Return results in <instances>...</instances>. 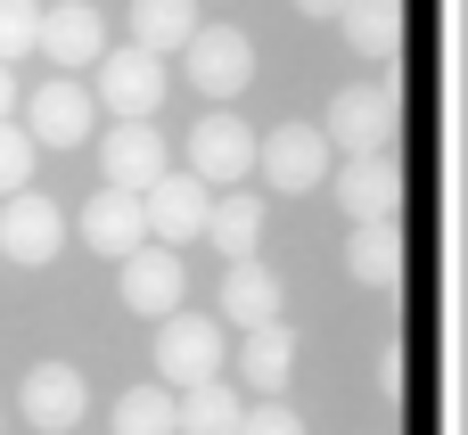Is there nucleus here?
<instances>
[{"instance_id": "nucleus-1", "label": "nucleus", "mask_w": 468, "mask_h": 435, "mask_svg": "<svg viewBox=\"0 0 468 435\" xmlns=\"http://www.w3.org/2000/svg\"><path fill=\"white\" fill-rule=\"evenodd\" d=\"M214 378H222V321L214 313L156 321V387L189 395V387H214Z\"/></svg>"}, {"instance_id": "nucleus-2", "label": "nucleus", "mask_w": 468, "mask_h": 435, "mask_svg": "<svg viewBox=\"0 0 468 435\" xmlns=\"http://www.w3.org/2000/svg\"><path fill=\"white\" fill-rule=\"evenodd\" d=\"M165 82H173L165 58H148V49H132V41L107 49V58L90 66V99H99L115 123H148V115L165 107Z\"/></svg>"}, {"instance_id": "nucleus-3", "label": "nucleus", "mask_w": 468, "mask_h": 435, "mask_svg": "<svg viewBox=\"0 0 468 435\" xmlns=\"http://www.w3.org/2000/svg\"><path fill=\"white\" fill-rule=\"evenodd\" d=\"M321 140L337 156H387V140H395V90L387 82H346L321 107Z\"/></svg>"}, {"instance_id": "nucleus-4", "label": "nucleus", "mask_w": 468, "mask_h": 435, "mask_svg": "<svg viewBox=\"0 0 468 435\" xmlns=\"http://www.w3.org/2000/svg\"><path fill=\"white\" fill-rule=\"evenodd\" d=\"M255 123L247 115H230V107H206L197 123H189V181H206V189H239L247 173H255Z\"/></svg>"}, {"instance_id": "nucleus-5", "label": "nucleus", "mask_w": 468, "mask_h": 435, "mask_svg": "<svg viewBox=\"0 0 468 435\" xmlns=\"http://www.w3.org/2000/svg\"><path fill=\"white\" fill-rule=\"evenodd\" d=\"M181 66H189V82H197L214 107H230V99L255 82V41H247L239 25H197L189 49H181Z\"/></svg>"}, {"instance_id": "nucleus-6", "label": "nucleus", "mask_w": 468, "mask_h": 435, "mask_svg": "<svg viewBox=\"0 0 468 435\" xmlns=\"http://www.w3.org/2000/svg\"><path fill=\"white\" fill-rule=\"evenodd\" d=\"M329 140H321V123H280V132H263L255 140V173L271 181V189H288V197H304V189H321L329 181Z\"/></svg>"}, {"instance_id": "nucleus-7", "label": "nucleus", "mask_w": 468, "mask_h": 435, "mask_svg": "<svg viewBox=\"0 0 468 435\" xmlns=\"http://www.w3.org/2000/svg\"><path fill=\"white\" fill-rule=\"evenodd\" d=\"M90 123H99V99H90V82H74V74H49V82L25 99V140H33V148H74V140H90Z\"/></svg>"}, {"instance_id": "nucleus-8", "label": "nucleus", "mask_w": 468, "mask_h": 435, "mask_svg": "<svg viewBox=\"0 0 468 435\" xmlns=\"http://www.w3.org/2000/svg\"><path fill=\"white\" fill-rule=\"evenodd\" d=\"M58 247H66V214H58L41 189H16V197L0 206V255L25 263V271H41V263H58Z\"/></svg>"}, {"instance_id": "nucleus-9", "label": "nucleus", "mask_w": 468, "mask_h": 435, "mask_svg": "<svg viewBox=\"0 0 468 435\" xmlns=\"http://www.w3.org/2000/svg\"><path fill=\"white\" fill-rule=\"evenodd\" d=\"M33 49H41L58 74H82V66H99V58H107V25H99V8H90V0H58V8H41Z\"/></svg>"}, {"instance_id": "nucleus-10", "label": "nucleus", "mask_w": 468, "mask_h": 435, "mask_svg": "<svg viewBox=\"0 0 468 435\" xmlns=\"http://www.w3.org/2000/svg\"><path fill=\"white\" fill-rule=\"evenodd\" d=\"M16 403H25V428L66 435L82 411H90V387H82V370H74V362H33V370H25V387H16Z\"/></svg>"}, {"instance_id": "nucleus-11", "label": "nucleus", "mask_w": 468, "mask_h": 435, "mask_svg": "<svg viewBox=\"0 0 468 435\" xmlns=\"http://www.w3.org/2000/svg\"><path fill=\"white\" fill-rule=\"evenodd\" d=\"M140 214H148L156 247H189V239H206L214 189H206V181H189V173H165V181H156V189L140 197Z\"/></svg>"}, {"instance_id": "nucleus-12", "label": "nucleus", "mask_w": 468, "mask_h": 435, "mask_svg": "<svg viewBox=\"0 0 468 435\" xmlns=\"http://www.w3.org/2000/svg\"><path fill=\"white\" fill-rule=\"evenodd\" d=\"M181 296H189V271H181L173 247H140V255H123V304H132L140 321H173Z\"/></svg>"}, {"instance_id": "nucleus-13", "label": "nucleus", "mask_w": 468, "mask_h": 435, "mask_svg": "<svg viewBox=\"0 0 468 435\" xmlns=\"http://www.w3.org/2000/svg\"><path fill=\"white\" fill-rule=\"evenodd\" d=\"M99 164H107V189L148 197V189L165 181V140H156L148 123H115V132H99Z\"/></svg>"}, {"instance_id": "nucleus-14", "label": "nucleus", "mask_w": 468, "mask_h": 435, "mask_svg": "<svg viewBox=\"0 0 468 435\" xmlns=\"http://www.w3.org/2000/svg\"><path fill=\"white\" fill-rule=\"evenodd\" d=\"M74 230H82V247H90V255H115V263L148 247V214H140V197H132V189H99V197L82 206V222H74Z\"/></svg>"}, {"instance_id": "nucleus-15", "label": "nucleus", "mask_w": 468, "mask_h": 435, "mask_svg": "<svg viewBox=\"0 0 468 435\" xmlns=\"http://www.w3.org/2000/svg\"><path fill=\"white\" fill-rule=\"evenodd\" d=\"M329 181H337L346 222H387V214H395V197H403V181H395V164H387V156H346Z\"/></svg>"}, {"instance_id": "nucleus-16", "label": "nucleus", "mask_w": 468, "mask_h": 435, "mask_svg": "<svg viewBox=\"0 0 468 435\" xmlns=\"http://www.w3.org/2000/svg\"><path fill=\"white\" fill-rule=\"evenodd\" d=\"M214 321H230V329H271V321H280V280H271L263 263H230Z\"/></svg>"}, {"instance_id": "nucleus-17", "label": "nucleus", "mask_w": 468, "mask_h": 435, "mask_svg": "<svg viewBox=\"0 0 468 435\" xmlns=\"http://www.w3.org/2000/svg\"><path fill=\"white\" fill-rule=\"evenodd\" d=\"M206 16H197V0H132V49H148V58H173V49H189V33H197Z\"/></svg>"}, {"instance_id": "nucleus-18", "label": "nucleus", "mask_w": 468, "mask_h": 435, "mask_svg": "<svg viewBox=\"0 0 468 435\" xmlns=\"http://www.w3.org/2000/svg\"><path fill=\"white\" fill-rule=\"evenodd\" d=\"M206 239L222 247V263H255V247H263V197L222 189V206L206 214Z\"/></svg>"}, {"instance_id": "nucleus-19", "label": "nucleus", "mask_w": 468, "mask_h": 435, "mask_svg": "<svg viewBox=\"0 0 468 435\" xmlns=\"http://www.w3.org/2000/svg\"><path fill=\"white\" fill-rule=\"evenodd\" d=\"M395 271H403L395 222H354V239H346V280H354V288H395Z\"/></svg>"}, {"instance_id": "nucleus-20", "label": "nucleus", "mask_w": 468, "mask_h": 435, "mask_svg": "<svg viewBox=\"0 0 468 435\" xmlns=\"http://www.w3.org/2000/svg\"><path fill=\"white\" fill-rule=\"evenodd\" d=\"M288 370H296V337L271 321V329H247V345H239V378H247V395H280L288 387Z\"/></svg>"}, {"instance_id": "nucleus-21", "label": "nucleus", "mask_w": 468, "mask_h": 435, "mask_svg": "<svg viewBox=\"0 0 468 435\" xmlns=\"http://www.w3.org/2000/svg\"><path fill=\"white\" fill-rule=\"evenodd\" d=\"M337 33L354 41V58H387L403 41V0H346L337 8Z\"/></svg>"}, {"instance_id": "nucleus-22", "label": "nucleus", "mask_w": 468, "mask_h": 435, "mask_svg": "<svg viewBox=\"0 0 468 435\" xmlns=\"http://www.w3.org/2000/svg\"><path fill=\"white\" fill-rule=\"evenodd\" d=\"M115 435H181V395L173 387H132V395H115Z\"/></svg>"}, {"instance_id": "nucleus-23", "label": "nucleus", "mask_w": 468, "mask_h": 435, "mask_svg": "<svg viewBox=\"0 0 468 435\" xmlns=\"http://www.w3.org/2000/svg\"><path fill=\"white\" fill-rule=\"evenodd\" d=\"M239 419H247V403H239L222 378L181 395V435H239Z\"/></svg>"}, {"instance_id": "nucleus-24", "label": "nucleus", "mask_w": 468, "mask_h": 435, "mask_svg": "<svg viewBox=\"0 0 468 435\" xmlns=\"http://www.w3.org/2000/svg\"><path fill=\"white\" fill-rule=\"evenodd\" d=\"M33 140H25V123H0V197H16V189H33Z\"/></svg>"}, {"instance_id": "nucleus-25", "label": "nucleus", "mask_w": 468, "mask_h": 435, "mask_svg": "<svg viewBox=\"0 0 468 435\" xmlns=\"http://www.w3.org/2000/svg\"><path fill=\"white\" fill-rule=\"evenodd\" d=\"M33 33H41V8L33 0H0V66H16L33 49Z\"/></svg>"}, {"instance_id": "nucleus-26", "label": "nucleus", "mask_w": 468, "mask_h": 435, "mask_svg": "<svg viewBox=\"0 0 468 435\" xmlns=\"http://www.w3.org/2000/svg\"><path fill=\"white\" fill-rule=\"evenodd\" d=\"M239 435H304V419H296L288 403H247V419H239Z\"/></svg>"}, {"instance_id": "nucleus-27", "label": "nucleus", "mask_w": 468, "mask_h": 435, "mask_svg": "<svg viewBox=\"0 0 468 435\" xmlns=\"http://www.w3.org/2000/svg\"><path fill=\"white\" fill-rule=\"evenodd\" d=\"M8 115H16V74L0 66V123H8Z\"/></svg>"}, {"instance_id": "nucleus-28", "label": "nucleus", "mask_w": 468, "mask_h": 435, "mask_svg": "<svg viewBox=\"0 0 468 435\" xmlns=\"http://www.w3.org/2000/svg\"><path fill=\"white\" fill-rule=\"evenodd\" d=\"M296 8H304V16H337L346 0H296Z\"/></svg>"}]
</instances>
